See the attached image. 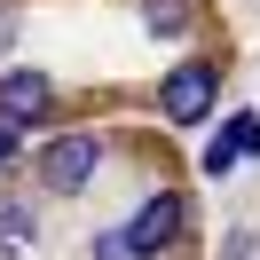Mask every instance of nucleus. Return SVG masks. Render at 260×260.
Masks as SVG:
<instances>
[{"instance_id":"nucleus-2","label":"nucleus","mask_w":260,"mask_h":260,"mask_svg":"<svg viewBox=\"0 0 260 260\" xmlns=\"http://www.w3.org/2000/svg\"><path fill=\"white\" fill-rule=\"evenodd\" d=\"M213 95H221V71H213V63H174V71H166V87H158V103H166L174 126H205Z\"/></svg>"},{"instance_id":"nucleus-1","label":"nucleus","mask_w":260,"mask_h":260,"mask_svg":"<svg viewBox=\"0 0 260 260\" xmlns=\"http://www.w3.org/2000/svg\"><path fill=\"white\" fill-rule=\"evenodd\" d=\"M174 229H181V197L166 189V197H150L126 229H111V237L95 244V260H150V252H166V237H174Z\"/></svg>"},{"instance_id":"nucleus-7","label":"nucleus","mask_w":260,"mask_h":260,"mask_svg":"<svg viewBox=\"0 0 260 260\" xmlns=\"http://www.w3.org/2000/svg\"><path fill=\"white\" fill-rule=\"evenodd\" d=\"M24 237H32V213H24V205H0V244H24Z\"/></svg>"},{"instance_id":"nucleus-8","label":"nucleus","mask_w":260,"mask_h":260,"mask_svg":"<svg viewBox=\"0 0 260 260\" xmlns=\"http://www.w3.org/2000/svg\"><path fill=\"white\" fill-rule=\"evenodd\" d=\"M16 158V118H0V166Z\"/></svg>"},{"instance_id":"nucleus-6","label":"nucleus","mask_w":260,"mask_h":260,"mask_svg":"<svg viewBox=\"0 0 260 260\" xmlns=\"http://www.w3.org/2000/svg\"><path fill=\"white\" fill-rule=\"evenodd\" d=\"M142 24H150L158 40H174L181 24H189V0H142Z\"/></svg>"},{"instance_id":"nucleus-4","label":"nucleus","mask_w":260,"mask_h":260,"mask_svg":"<svg viewBox=\"0 0 260 260\" xmlns=\"http://www.w3.org/2000/svg\"><path fill=\"white\" fill-rule=\"evenodd\" d=\"M48 103H55V87L40 79V71H0V111L16 118V126L24 118H48Z\"/></svg>"},{"instance_id":"nucleus-5","label":"nucleus","mask_w":260,"mask_h":260,"mask_svg":"<svg viewBox=\"0 0 260 260\" xmlns=\"http://www.w3.org/2000/svg\"><path fill=\"white\" fill-rule=\"evenodd\" d=\"M260 150V118H229L221 134H213V150H205V174H229L237 158H252Z\"/></svg>"},{"instance_id":"nucleus-9","label":"nucleus","mask_w":260,"mask_h":260,"mask_svg":"<svg viewBox=\"0 0 260 260\" xmlns=\"http://www.w3.org/2000/svg\"><path fill=\"white\" fill-rule=\"evenodd\" d=\"M8 32H16V16H8V8H0V48H8Z\"/></svg>"},{"instance_id":"nucleus-3","label":"nucleus","mask_w":260,"mask_h":260,"mask_svg":"<svg viewBox=\"0 0 260 260\" xmlns=\"http://www.w3.org/2000/svg\"><path fill=\"white\" fill-rule=\"evenodd\" d=\"M95 158H103V150L87 142V134H63V142L40 150V181H48V189H79V181L95 174Z\"/></svg>"}]
</instances>
